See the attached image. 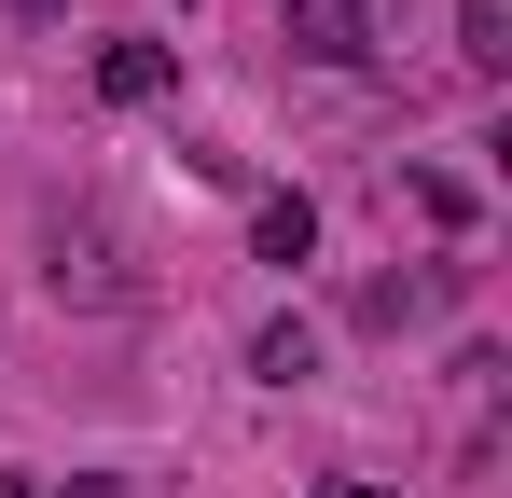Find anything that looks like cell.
I'll return each instance as SVG.
<instances>
[{"label":"cell","instance_id":"1","mask_svg":"<svg viewBox=\"0 0 512 498\" xmlns=\"http://www.w3.org/2000/svg\"><path fill=\"white\" fill-rule=\"evenodd\" d=\"M305 70H374V0H291V28H277Z\"/></svg>","mask_w":512,"mask_h":498},{"label":"cell","instance_id":"2","mask_svg":"<svg viewBox=\"0 0 512 498\" xmlns=\"http://www.w3.org/2000/svg\"><path fill=\"white\" fill-rule=\"evenodd\" d=\"M167 83H180L167 42H97V97H111V111H153Z\"/></svg>","mask_w":512,"mask_h":498},{"label":"cell","instance_id":"3","mask_svg":"<svg viewBox=\"0 0 512 498\" xmlns=\"http://www.w3.org/2000/svg\"><path fill=\"white\" fill-rule=\"evenodd\" d=\"M250 374L263 388H319V319H263L250 332Z\"/></svg>","mask_w":512,"mask_h":498},{"label":"cell","instance_id":"4","mask_svg":"<svg viewBox=\"0 0 512 498\" xmlns=\"http://www.w3.org/2000/svg\"><path fill=\"white\" fill-rule=\"evenodd\" d=\"M250 249H263V263H319V194H263Z\"/></svg>","mask_w":512,"mask_h":498},{"label":"cell","instance_id":"5","mask_svg":"<svg viewBox=\"0 0 512 498\" xmlns=\"http://www.w3.org/2000/svg\"><path fill=\"white\" fill-rule=\"evenodd\" d=\"M443 305V277H360V332H416Z\"/></svg>","mask_w":512,"mask_h":498},{"label":"cell","instance_id":"6","mask_svg":"<svg viewBox=\"0 0 512 498\" xmlns=\"http://www.w3.org/2000/svg\"><path fill=\"white\" fill-rule=\"evenodd\" d=\"M457 56L471 70H512V0H457Z\"/></svg>","mask_w":512,"mask_h":498},{"label":"cell","instance_id":"7","mask_svg":"<svg viewBox=\"0 0 512 498\" xmlns=\"http://www.w3.org/2000/svg\"><path fill=\"white\" fill-rule=\"evenodd\" d=\"M42 498H153L139 471H70V485H42Z\"/></svg>","mask_w":512,"mask_h":498},{"label":"cell","instance_id":"8","mask_svg":"<svg viewBox=\"0 0 512 498\" xmlns=\"http://www.w3.org/2000/svg\"><path fill=\"white\" fill-rule=\"evenodd\" d=\"M0 498H42V471H0Z\"/></svg>","mask_w":512,"mask_h":498},{"label":"cell","instance_id":"9","mask_svg":"<svg viewBox=\"0 0 512 498\" xmlns=\"http://www.w3.org/2000/svg\"><path fill=\"white\" fill-rule=\"evenodd\" d=\"M346 498H402V485H346Z\"/></svg>","mask_w":512,"mask_h":498},{"label":"cell","instance_id":"10","mask_svg":"<svg viewBox=\"0 0 512 498\" xmlns=\"http://www.w3.org/2000/svg\"><path fill=\"white\" fill-rule=\"evenodd\" d=\"M14 14H56V0H14Z\"/></svg>","mask_w":512,"mask_h":498}]
</instances>
